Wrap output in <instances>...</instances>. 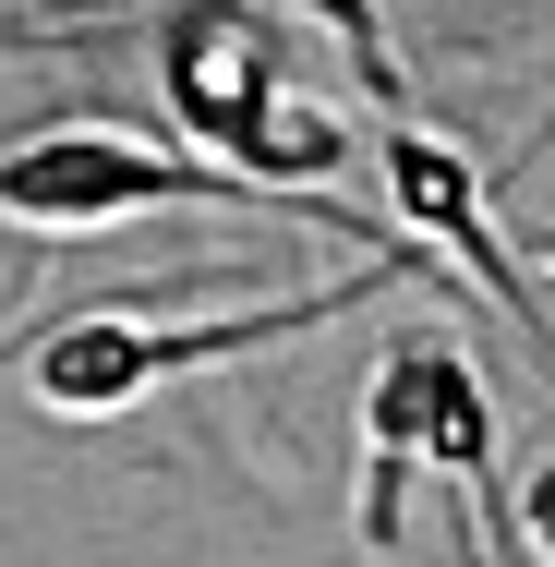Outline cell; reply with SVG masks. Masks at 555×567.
<instances>
[{
  "label": "cell",
  "mask_w": 555,
  "mask_h": 567,
  "mask_svg": "<svg viewBox=\"0 0 555 567\" xmlns=\"http://www.w3.org/2000/svg\"><path fill=\"white\" fill-rule=\"evenodd\" d=\"M532 532H544V544H555V483H544V495H532Z\"/></svg>",
  "instance_id": "obj_6"
},
{
  "label": "cell",
  "mask_w": 555,
  "mask_h": 567,
  "mask_svg": "<svg viewBox=\"0 0 555 567\" xmlns=\"http://www.w3.org/2000/svg\"><path fill=\"white\" fill-rule=\"evenodd\" d=\"M362 435L374 458H435L446 483H459V507L471 519H495V411H483V386H471V362L446 339H411L387 374H374V399H362Z\"/></svg>",
  "instance_id": "obj_4"
},
{
  "label": "cell",
  "mask_w": 555,
  "mask_h": 567,
  "mask_svg": "<svg viewBox=\"0 0 555 567\" xmlns=\"http://www.w3.org/2000/svg\"><path fill=\"white\" fill-rule=\"evenodd\" d=\"M387 182H399V218L435 229V241H459L471 278H483L495 302H520V327H544L532 290H520V266H507V241H495V218L471 206V157H459V145H435V133H387Z\"/></svg>",
  "instance_id": "obj_5"
},
{
  "label": "cell",
  "mask_w": 555,
  "mask_h": 567,
  "mask_svg": "<svg viewBox=\"0 0 555 567\" xmlns=\"http://www.w3.org/2000/svg\"><path fill=\"white\" fill-rule=\"evenodd\" d=\"M218 206L229 182L206 157H157L145 133H110V121H73V133H37L0 157V218L37 229V241H85L110 218H157V206Z\"/></svg>",
  "instance_id": "obj_2"
},
{
  "label": "cell",
  "mask_w": 555,
  "mask_h": 567,
  "mask_svg": "<svg viewBox=\"0 0 555 567\" xmlns=\"http://www.w3.org/2000/svg\"><path fill=\"white\" fill-rule=\"evenodd\" d=\"M169 97H182V121H194L218 157L266 169V182L338 169V133L315 110H290V85H278V37H266L254 12H229V0L169 37Z\"/></svg>",
  "instance_id": "obj_1"
},
{
  "label": "cell",
  "mask_w": 555,
  "mask_h": 567,
  "mask_svg": "<svg viewBox=\"0 0 555 567\" xmlns=\"http://www.w3.org/2000/svg\"><path fill=\"white\" fill-rule=\"evenodd\" d=\"M338 302H350V290H327V302H266V315H229V327H133V315H85V327H61V339L37 350V399L73 411V423H97V411H133L157 374L218 362V350H254V339H290V327H315V315H338Z\"/></svg>",
  "instance_id": "obj_3"
}]
</instances>
